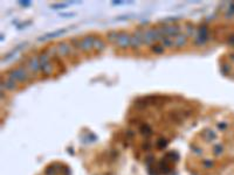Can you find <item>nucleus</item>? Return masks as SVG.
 Here are the masks:
<instances>
[{
  "label": "nucleus",
  "mask_w": 234,
  "mask_h": 175,
  "mask_svg": "<svg viewBox=\"0 0 234 175\" xmlns=\"http://www.w3.org/2000/svg\"><path fill=\"white\" fill-rule=\"evenodd\" d=\"M115 44L119 48H127L129 46H131V36L125 32H118L116 40H115Z\"/></svg>",
  "instance_id": "1"
},
{
  "label": "nucleus",
  "mask_w": 234,
  "mask_h": 175,
  "mask_svg": "<svg viewBox=\"0 0 234 175\" xmlns=\"http://www.w3.org/2000/svg\"><path fill=\"white\" fill-rule=\"evenodd\" d=\"M11 78H13L14 81H19V82H25L27 78H28V75L26 74L25 69L22 67H18L15 69H12L11 70Z\"/></svg>",
  "instance_id": "2"
},
{
  "label": "nucleus",
  "mask_w": 234,
  "mask_h": 175,
  "mask_svg": "<svg viewBox=\"0 0 234 175\" xmlns=\"http://www.w3.org/2000/svg\"><path fill=\"white\" fill-rule=\"evenodd\" d=\"M94 42L95 39H93L91 36H85L83 39L79 40V48L83 52H89L91 48H94Z\"/></svg>",
  "instance_id": "3"
},
{
  "label": "nucleus",
  "mask_w": 234,
  "mask_h": 175,
  "mask_svg": "<svg viewBox=\"0 0 234 175\" xmlns=\"http://www.w3.org/2000/svg\"><path fill=\"white\" fill-rule=\"evenodd\" d=\"M27 66H28V68H29L31 70H33L34 73H35V71H38V70L41 68L40 61H39V58H38V57H31V58L28 60Z\"/></svg>",
  "instance_id": "4"
},
{
  "label": "nucleus",
  "mask_w": 234,
  "mask_h": 175,
  "mask_svg": "<svg viewBox=\"0 0 234 175\" xmlns=\"http://www.w3.org/2000/svg\"><path fill=\"white\" fill-rule=\"evenodd\" d=\"M186 41H187V39H186L185 35H177L176 39H173V42H174L176 47H183V46H185Z\"/></svg>",
  "instance_id": "5"
},
{
  "label": "nucleus",
  "mask_w": 234,
  "mask_h": 175,
  "mask_svg": "<svg viewBox=\"0 0 234 175\" xmlns=\"http://www.w3.org/2000/svg\"><path fill=\"white\" fill-rule=\"evenodd\" d=\"M56 50L59 52L60 55H67L70 53V47L67 43H60L59 44V48H56Z\"/></svg>",
  "instance_id": "6"
},
{
  "label": "nucleus",
  "mask_w": 234,
  "mask_h": 175,
  "mask_svg": "<svg viewBox=\"0 0 234 175\" xmlns=\"http://www.w3.org/2000/svg\"><path fill=\"white\" fill-rule=\"evenodd\" d=\"M152 48H153L152 52H153L155 54H162V53L164 52V47H162V46H153Z\"/></svg>",
  "instance_id": "7"
}]
</instances>
